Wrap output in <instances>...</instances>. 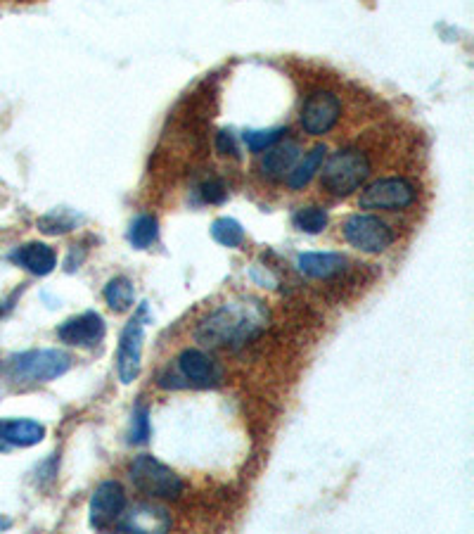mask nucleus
<instances>
[{
  "mask_svg": "<svg viewBox=\"0 0 474 534\" xmlns=\"http://www.w3.org/2000/svg\"><path fill=\"white\" fill-rule=\"evenodd\" d=\"M128 497L126 489L121 487V482L117 480H105L98 489L93 492L91 506H88V523H91L93 530H110V527L117 525V520L121 518V513L126 511Z\"/></svg>",
  "mask_w": 474,
  "mask_h": 534,
  "instance_id": "8",
  "label": "nucleus"
},
{
  "mask_svg": "<svg viewBox=\"0 0 474 534\" xmlns=\"http://www.w3.org/2000/svg\"><path fill=\"white\" fill-rule=\"evenodd\" d=\"M43 437H46V428L38 421H29V418L0 421V440L8 447H34L43 442Z\"/></svg>",
  "mask_w": 474,
  "mask_h": 534,
  "instance_id": "16",
  "label": "nucleus"
},
{
  "mask_svg": "<svg viewBox=\"0 0 474 534\" xmlns=\"http://www.w3.org/2000/svg\"><path fill=\"white\" fill-rule=\"evenodd\" d=\"M102 295H105L107 307H110L112 311H117V314H124V311L131 309L133 302H136V290H133V283L124 276L112 278V281L105 285V292H102Z\"/></svg>",
  "mask_w": 474,
  "mask_h": 534,
  "instance_id": "18",
  "label": "nucleus"
},
{
  "mask_svg": "<svg viewBox=\"0 0 474 534\" xmlns=\"http://www.w3.org/2000/svg\"><path fill=\"white\" fill-rule=\"evenodd\" d=\"M72 368V356L62 349H29L12 354L0 373L12 385H41L62 378Z\"/></svg>",
  "mask_w": 474,
  "mask_h": 534,
  "instance_id": "2",
  "label": "nucleus"
},
{
  "mask_svg": "<svg viewBox=\"0 0 474 534\" xmlns=\"http://www.w3.org/2000/svg\"><path fill=\"white\" fill-rule=\"evenodd\" d=\"M74 226H76V216L64 212V209H57V212H50L43 216V219H38V228L48 235L69 233V231H74Z\"/></svg>",
  "mask_w": 474,
  "mask_h": 534,
  "instance_id": "23",
  "label": "nucleus"
},
{
  "mask_svg": "<svg viewBox=\"0 0 474 534\" xmlns=\"http://www.w3.org/2000/svg\"><path fill=\"white\" fill-rule=\"evenodd\" d=\"M328 212L323 207H301L294 212L292 224L297 231L309 233V235H318L328 228Z\"/></svg>",
  "mask_w": 474,
  "mask_h": 534,
  "instance_id": "21",
  "label": "nucleus"
},
{
  "mask_svg": "<svg viewBox=\"0 0 474 534\" xmlns=\"http://www.w3.org/2000/svg\"><path fill=\"white\" fill-rule=\"evenodd\" d=\"M299 160V145L294 141H287V143H275L273 148L266 150V155L261 157L259 162V171L261 176L266 178V181H285V176L290 174L294 164Z\"/></svg>",
  "mask_w": 474,
  "mask_h": 534,
  "instance_id": "13",
  "label": "nucleus"
},
{
  "mask_svg": "<svg viewBox=\"0 0 474 534\" xmlns=\"http://www.w3.org/2000/svg\"><path fill=\"white\" fill-rule=\"evenodd\" d=\"M271 323V311L261 300H233L204 316L195 330L202 345L214 349H242L259 338Z\"/></svg>",
  "mask_w": 474,
  "mask_h": 534,
  "instance_id": "1",
  "label": "nucleus"
},
{
  "mask_svg": "<svg viewBox=\"0 0 474 534\" xmlns=\"http://www.w3.org/2000/svg\"><path fill=\"white\" fill-rule=\"evenodd\" d=\"M107 333L105 319L98 311H83V314L67 319L57 328V338L69 347H95Z\"/></svg>",
  "mask_w": 474,
  "mask_h": 534,
  "instance_id": "11",
  "label": "nucleus"
},
{
  "mask_svg": "<svg viewBox=\"0 0 474 534\" xmlns=\"http://www.w3.org/2000/svg\"><path fill=\"white\" fill-rule=\"evenodd\" d=\"M128 478H131L133 487H136L138 492H143L152 499L176 501L181 499V494L185 492L183 480L178 478L169 466L157 461L152 454H138L136 459L131 461V466H128Z\"/></svg>",
  "mask_w": 474,
  "mask_h": 534,
  "instance_id": "4",
  "label": "nucleus"
},
{
  "mask_svg": "<svg viewBox=\"0 0 474 534\" xmlns=\"http://www.w3.org/2000/svg\"><path fill=\"white\" fill-rule=\"evenodd\" d=\"M159 238V224L152 214H140L128 228V243L136 250H147Z\"/></svg>",
  "mask_w": 474,
  "mask_h": 534,
  "instance_id": "19",
  "label": "nucleus"
},
{
  "mask_svg": "<svg viewBox=\"0 0 474 534\" xmlns=\"http://www.w3.org/2000/svg\"><path fill=\"white\" fill-rule=\"evenodd\" d=\"M211 238L219 245L233 250V247H240L245 243V228L240 226V221L230 219V216H221V219H216L214 224H211Z\"/></svg>",
  "mask_w": 474,
  "mask_h": 534,
  "instance_id": "20",
  "label": "nucleus"
},
{
  "mask_svg": "<svg viewBox=\"0 0 474 534\" xmlns=\"http://www.w3.org/2000/svg\"><path fill=\"white\" fill-rule=\"evenodd\" d=\"M10 525H12V520H10V518H3V516H0V530H8Z\"/></svg>",
  "mask_w": 474,
  "mask_h": 534,
  "instance_id": "27",
  "label": "nucleus"
},
{
  "mask_svg": "<svg viewBox=\"0 0 474 534\" xmlns=\"http://www.w3.org/2000/svg\"><path fill=\"white\" fill-rule=\"evenodd\" d=\"M10 259L17 266H22L24 271L34 273V276H48L57 266V254L53 247L46 243H27L17 247V250L10 254Z\"/></svg>",
  "mask_w": 474,
  "mask_h": 534,
  "instance_id": "15",
  "label": "nucleus"
},
{
  "mask_svg": "<svg viewBox=\"0 0 474 534\" xmlns=\"http://www.w3.org/2000/svg\"><path fill=\"white\" fill-rule=\"evenodd\" d=\"M143 342H145V328L140 316L126 323V328L119 335L117 347V373L124 385H131L140 375V361H143Z\"/></svg>",
  "mask_w": 474,
  "mask_h": 534,
  "instance_id": "9",
  "label": "nucleus"
},
{
  "mask_svg": "<svg viewBox=\"0 0 474 534\" xmlns=\"http://www.w3.org/2000/svg\"><path fill=\"white\" fill-rule=\"evenodd\" d=\"M370 171H373V167H370L368 155L363 150L342 148L335 155H330L328 162H323L320 183L330 195L347 197L368 181Z\"/></svg>",
  "mask_w": 474,
  "mask_h": 534,
  "instance_id": "3",
  "label": "nucleus"
},
{
  "mask_svg": "<svg viewBox=\"0 0 474 534\" xmlns=\"http://www.w3.org/2000/svg\"><path fill=\"white\" fill-rule=\"evenodd\" d=\"M216 152L223 157H237V145L230 131L216 133Z\"/></svg>",
  "mask_w": 474,
  "mask_h": 534,
  "instance_id": "26",
  "label": "nucleus"
},
{
  "mask_svg": "<svg viewBox=\"0 0 474 534\" xmlns=\"http://www.w3.org/2000/svg\"><path fill=\"white\" fill-rule=\"evenodd\" d=\"M418 200V188L403 176H389L370 183L358 197L361 209H382V212H401Z\"/></svg>",
  "mask_w": 474,
  "mask_h": 534,
  "instance_id": "6",
  "label": "nucleus"
},
{
  "mask_svg": "<svg viewBox=\"0 0 474 534\" xmlns=\"http://www.w3.org/2000/svg\"><path fill=\"white\" fill-rule=\"evenodd\" d=\"M325 157H328V148H325V145H316V148H313L309 155H306L297 167H292L290 174L285 176L287 186H290L292 190H301L309 186L311 178L318 174L320 167H323Z\"/></svg>",
  "mask_w": 474,
  "mask_h": 534,
  "instance_id": "17",
  "label": "nucleus"
},
{
  "mask_svg": "<svg viewBox=\"0 0 474 534\" xmlns=\"http://www.w3.org/2000/svg\"><path fill=\"white\" fill-rule=\"evenodd\" d=\"M171 527V516L166 513V508L157 504H136L121 513L117 520L119 532H138V534H150V532H166Z\"/></svg>",
  "mask_w": 474,
  "mask_h": 534,
  "instance_id": "12",
  "label": "nucleus"
},
{
  "mask_svg": "<svg viewBox=\"0 0 474 534\" xmlns=\"http://www.w3.org/2000/svg\"><path fill=\"white\" fill-rule=\"evenodd\" d=\"M342 119V103L335 93L330 91H313L306 95L304 105H301L299 122L301 129L311 136H325L330 133Z\"/></svg>",
  "mask_w": 474,
  "mask_h": 534,
  "instance_id": "7",
  "label": "nucleus"
},
{
  "mask_svg": "<svg viewBox=\"0 0 474 534\" xmlns=\"http://www.w3.org/2000/svg\"><path fill=\"white\" fill-rule=\"evenodd\" d=\"M8 449H10V447H8V444H5L3 440H0V451H8Z\"/></svg>",
  "mask_w": 474,
  "mask_h": 534,
  "instance_id": "28",
  "label": "nucleus"
},
{
  "mask_svg": "<svg viewBox=\"0 0 474 534\" xmlns=\"http://www.w3.org/2000/svg\"><path fill=\"white\" fill-rule=\"evenodd\" d=\"M228 197V188L221 178H209V181L202 183V200L209 202V205H223Z\"/></svg>",
  "mask_w": 474,
  "mask_h": 534,
  "instance_id": "25",
  "label": "nucleus"
},
{
  "mask_svg": "<svg viewBox=\"0 0 474 534\" xmlns=\"http://www.w3.org/2000/svg\"><path fill=\"white\" fill-rule=\"evenodd\" d=\"M287 136V129L278 126V129H261V131H245L242 133V141H245L247 150L252 152H264L273 148L275 143H280Z\"/></svg>",
  "mask_w": 474,
  "mask_h": 534,
  "instance_id": "22",
  "label": "nucleus"
},
{
  "mask_svg": "<svg viewBox=\"0 0 474 534\" xmlns=\"http://www.w3.org/2000/svg\"><path fill=\"white\" fill-rule=\"evenodd\" d=\"M342 233L354 250L365 254L387 252L396 240L392 226L375 214H351L344 221Z\"/></svg>",
  "mask_w": 474,
  "mask_h": 534,
  "instance_id": "5",
  "label": "nucleus"
},
{
  "mask_svg": "<svg viewBox=\"0 0 474 534\" xmlns=\"http://www.w3.org/2000/svg\"><path fill=\"white\" fill-rule=\"evenodd\" d=\"M178 375L185 380V387H197V390H209V387H219L223 380V368L204 354L202 349H185L176 361Z\"/></svg>",
  "mask_w": 474,
  "mask_h": 534,
  "instance_id": "10",
  "label": "nucleus"
},
{
  "mask_svg": "<svg viewBox=\"0 0 474 534\" xmlns=\"http://www.w3.org/2000/svg\"><path fill=\"white\" fill-rule=\"evenodd\" d=\"M150 440V409L138 406L131 416V432H128V442L131 444H145Z\"/></svg>",
  "mask_w": 474,
  "mask_h": 534,
  "instance_id": "24",
  "label": "nucleus"
},
{
  "mask_svg": "<svg viewBox=\"0 0 474 534\" xmlns=\"http://www.w3.org/2000/svg\"><path fill=\"white\" fill-rule=\"evenodd\" d=\"M347 257L339 252H306L297 259V269L316 281H330L347 271Z\"/></svg>",
  "mask_w": 474,
  "mask_h": 534,
  "instance_id": "14",
  "label": "nucleus"
}]
</instances>
